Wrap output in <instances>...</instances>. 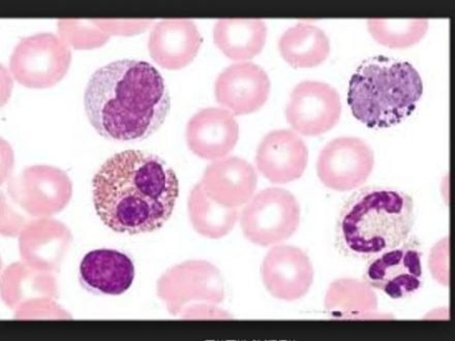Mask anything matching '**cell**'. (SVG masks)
Returning a JSON list of instances; mask_svg holds the SVG:
<instances>
[{
  "label": "cell",
  "mask_w": 455,
  "mask_h": 341,
  "mask_svg": "<svg viewBox=\"0 0 455 341\" xmlns=\"http://www.w3.org/2000/svg\"><path fill=\"white\" fill-rule=\"evenodd\" d=\"M204 183L205 192L219 204L237 208L254 195L258 176L250 163L228 157L207 168Z\"/></svg>",
  "instance_id": "obj_16"
},
{
  "label": "cell",
  "mask_w": 455,
  "mask_h": 341,
  "mask_svg": "<svg viewBox=\"0 0 455 341\" xmlns=\"http://www.w3.org/2000/svg\"><path fill=\"white\" fill-rule=\"evenodd\" d=\"M179 195L174 170L162 157L141 150L114 155L92 179L99 218L114 232L130 235L161 229Z\"/></svg>",
  "instance_id": "obj_1"
},
{
  "label": "cell",
  "mask_w": 455,
  "mask_h": 341,
  "mask_svg": "<svg viewBox=\"0 0 455 341\" xmlns=\"http://www.w3.org/2000/svg\"><path fill=\"white\" fill-rule=\"evenodd\" d=\"M265 288L275 298L295 301L305 297L314 282V268L305 251L295 246H275L262 264Z\"/></svg>",
  "instance_id": "obj_9"
},
{
  "label": "cell",
  "mask_w": 455,
  "mask_h": 341,
  "mask_svg": "<svg viewBox=\"0 0 455 341\" xmlns=\"http://www.w3.org/2000/svg\"><path fill=\"white\" fill-rule=\"evenodd\" d=\"M283 59L294 67L321 65L331 52V42L321 28L311 24H297L284 31L279 42Z\"/></svg>",
  "instance_id": "obj_18"
},
{
  "label": "cell",
  "mask_w": 455,
  "mask_h": 341,
  "mask_svg": "<svg viewBox=\"0 0 455 341\" xmlns=\"http://www.w3.org/2000/svg\"><path fill=\"white\" fill-rule=\"evenodd\" d=\"M188 143L194 153L204 159H219L236 147L239 130L229 111L208 108L200 111L188 125Z\"/></svg>",
  "instance_id": "obj_15"
},
{
  "label": "cell",
  "mask_w": 455,
  "mask_h": 341,
  "mask_svg": "<svg viewBox=\"0 0 455 341\" xmlns=\"http://www.w3.org/2000/svg\"><path fill=\"white\" fill-rule=\"evenodd\" d=\"M369 31L375 41L393 49L408 48L415 45L426 36L428 28L427 19H381L368 20Z\"/></svg>",
  "instance_id": "obj_21"
},
{
  "label": "cell",
  "mask_w": 455,
  "mask_h": 341,
  "mask_svg": "<svg viewBox=\"0 0 455 341\" xmlns=\"http://www.w3.org/2000/svg\"><path fill=\"white\" fill-rule=\"evenodd\" d=\"M100 28L110 36L114 35H134L141 33L144 28L149 27L150 21H119V20H96Z\"/></svg>",
  "instance_id": "obj_24"
},
{
  "label": "cell",
  "mask_w": 455,
  "mask_h": 341,
  "mask_svg": "<svg viewBox=\"0 0 455 341\" xmlns=\"http://www.w3.org/2000/svg\"><path fill=\"white\" fill-rule=\"evenodd\" d=\"M414 203L409 194L369 188L354 195L339 220V240L354 256L368 258L401 246L414 226Z\"/></svg>",
  "instance_id": "obj_4"
},
{
  "label": "cell",
  "mask_w": 455,
  "mask_h": 341,
  "mask_svg": "<svg viewBox=\"0 0 455 341\" xmlns=\"http://www.w3.org/2000/svg\"><path fill=\"white\" fill-rule=\"evenodd\" d=\"M423 93L417 69L407 61L371 57L354 73L347 91L353 116L370 129H388L412 114Z\"/></svg>",
  "instance_id": "obj_3"
},
{
  "label": "cell",
  "mask_w": 455,
  "mask_h": 341,
  "mask_svg": "<svg viewBox=\"0 0 455 341\" xmlns=\"http://www.w3.org/2000/svg\"><path fill=\"white\" fill-rule=\"evenodd\" d=\"M214 92L218 102L234 115H246L261 109L267 102L270 80L267 73L255 63H234L219 75Z\"/></svg>",
  "instance_id": "obj_10"
},
{
  "label": "cell",
  "mask_w": 455,
  "mask_h": 341,
  "mask_svg": "<svg viewBox=\"0 0 455 341\" xmlns=\"http://www.w3.org/2000/svg\"><path fill=\"white\" fill-rule=\"evenodd\" d=\"M84 107L100 136L119 142L143 141L165 123L171 99L163 75L153 65L123 59L92 74Z\"/></svg>",
  "instance_id": "obj_2"
},
{
  "label": "cell",
  "mask_w": 455,
  "mask_h": 341,
  "mask_svg": "<svg viewBox=\"0 0 455 341\" xmlns=\"http://www.w3.org/2000/svg\"><path fill=\"white\" fill-rule=\"evenodd\" d=\"M429 267L435 279L448 286V238L441 240L433 249L429 258Z\"/></svg>",
  "instance_id": "obj_23"
},
{
  "label": "cell",
  "mask_w": 455,
  "mask_h": 341,
  "mask_svg": "<svg viewBox=\"0 0 455 341\" xmlns=\"http://www.w3.org/2000/svg\"><path fill=\"white\" fill-rule=\"evenodd\" d=\"M325 308L332 317L347 320L374 318L378 309L375 290L368 282L353 279L333 282L327 290Z\"/></svg>",
  "instance_id": "obj_19"
},
{
  "label": "cell",
  "mask_w": 455,
  "mask_h": 341,
  "mask_svg": "<svg viewBox=\"0 0 455 341\" xmlns=\"http://www.w3.org/2000/svg\"><path fill=\"white\" fill-rule=\"evenodd\" d=\"M374 163V153L362 139L340 137L321 150L317 173L326 187L347 192L369 179Z\"/></svg>",
  "instance_id": "obj_7"
},
{
  "label": "cell",
  "mask_w": 455,
  "mask_h": 341,
  "mask_svg": "<svg viewBox=\"0 0 455 341\" xmlns=\"http://www.w3.org/2000/svg\"><path fill=\"white\" fill-rule=\"evenodd\" d=\"M267 27L261 19H220L213 28L218 48L233 60H248L260 54Z\"/></svg>",
  "instance_id": "obj_17"
},
{
  "label": "cell",
  "mask_w": 455,
  "mask_h": 341,
  "mask_svg": "<svg viewBox=\"0 0 455 341\" xmlns=\"http://www.w3.org/2000/svg\"><path fill=\"white\" fill-rule=\"evenodd\" d=\"M59 33L68 45L75 49H92L103 46L110 35L99 27L96 20L63 19L59 22Z\"/></svg>",
  "instance_id": "obj_22"
},
{
  "label": "cell",
  "mask_w": 455,
  "mask_h": 341,
  "mask_svg": "<svg viewBox=\"0 0 455 341\" xmlns=\"http://www.w3.org/2000/svg\"><path fill=\"white\" fill-rule=\"evenodd\" d=\"M365 281L390 298L415 293L422 283L421 252L409 245L382 252L370 263Z\"/></svg>",
  "instance_id": "obj_11"
},
{
  "label": "cell",
  "mask_w": 455,
  "mask_h": 341,
  "mask_svg": "<svg viewBox=\"0 0 455 341\" xmlns=\"http://www.w3.org/2000/svg\"><path fill=\"white\" fill-rule=\"evenodd\" d=\"M134 280V262L124 252L116 250H92L80 264L81 286L93 295H123Z\"/></svg>",
  "instance_id": "obj_14"
},
{
  "label": "cell",
  "mask_w": 455,
  "mask_h": 341,
  "mask_svg": "<svg viewBox=\"0 0 455 341\" xmlns=\"http://www.w3.org/2000/svg\"><path fill=\"white\" fill-rule=\"evenodd\" d=\"M189 213L196 229L213 238L227 235L238 218L237 208L213 203L205 189L200 186L194 188L189 198Z\"/></svg>",
  "instance_id": "obj_20"
},
{
  "label": "cell",
  "mask_w": 455,
  "mask_h": 341,
  "mask_svg": "<svg viewBox=\"0 0 455 341\" xmlns=\"http://www.w3.org/2000/svg\"><path fill=\"white\" fill-rule=\"evenodd\" d=\"M340 97L336 88L320 81H303L290 94L286 118L303 136H320L336 126L340 118Z\"/></svg>",
  "instance_id": "obj_8"
},
{
  "label": "cell",
  "mask_w": 455,
  "mask_h": 341,
  "mask_svg": "<svg viewBox=\"0 0 455 341\" xmlns=\"http://www.w3.org/2000/svg\"><path fill=\"white\" fill-rule=\"evenodd\" d=\"M308 162L305 141L295 131L277 130L270 131L259 144L256 163L259 172L277 185L299 179Z\"/></svg>",
  "instance_id": "obj_12"
},
{
  "label": "cell",
  "mask_w": 455,
  "mask_h": 341,
  "mask_svg": "<svg viewBox=\"0 0 455 341\" xmlns=\"http://www.w3.org/2000/svg\"><path fill=\"white\" fill-rule=\"evenodd\" d=\"M72 52L60 36L42 33L23 37L10 59L14 78L25 87L49 88L67 75Z\"/></svg>",
  "instance_id": "obj_6"
},
{
  "label": "cell",
  "mask_w": 455,
  "mask_h": 341,
  "mask_svg": "<svg viewBox=\"0 0 455 341\" xmlns=\"http://www.w3.org/2000/svg\"><path fill=\"white\" fill-rule=\"evenodd\" d=\"M204 39L197 25L189 19H165L151 30L148 50L164 68L180 69L197 56Z\"/></svg>",
  "instance_id": "obj_13"
},
{
  "label": "cell",
  "mask_w": 455,
  "mask_h": 341,
  "mask_svg": "<svg viewBox=\"0 0 455 341\" xmlns=\"http://www.w3.org/2000/svg\"><path fill=\"white\" fill-rule=\"evenodd\" d=\"M300 224V206L294 194L279 187L265 188L243 208L240 225L252 243L279 244L292 237Z\"/></svg>",
  "instance_id": "obj_5"
}]
</instances>
